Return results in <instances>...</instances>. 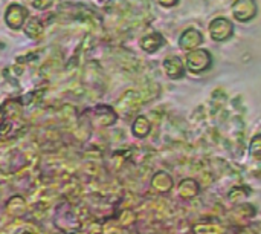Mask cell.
<instances>
[{
    "mask_svg": "<svg viewBox=\"0 0 261 234\" xmlns=\"http://www.w3.org/2000/svg\"><path fill=\"white\" fill-rule=\"evenodd\" d=\"M232 17L240 23H248L255 18L258 12L257 0H236L232 3Z\"/></svg>",
    "mask_w": 261,
    "mask_h": 234,
    "instance_id": "cell-1",
    "label": "cell"
},
{
    "mask_svg": "<svg viewBox=\"0 0 261 234\" xmlns=\"http://www.w3.org/2000/svg\"><path fill=\"white\" fill-rule=\"evenodd\" d=\"M234 34V23L226 17H216L210 23V35L216 41H225Z\"/></svg>",
    "mask_w": 261,
    "mask_h": 234,
    "instance_id": "cell-2",
    "label": "cell"
},
{
    "mask_svg": "<svg viewBox=\"0 0 261 234\" xmlns=\"http://www.w3.org/2000/svg\"><path fill=\"white\" fill-rule=\"evenodd\" d=\"M164 66H165L168 77H171V78H180L184 75V66L177 57H168L164 61Z\"/></svg>",
    "mask_w": 261,
    "mask_h": 234,
    "instance_id": "cell-6",
    "label": "cell"
},
{
    "mask_svg": "<svg viewBox=\"0 0 261 234\" xmlns=\"http://www.w3.org/2000/svg\"><path fill=\"white\" fill-rule=\"evenodd\" d=\"M162 44H164V37L159 32H151L141 38V48L147 52H154Z\"/></svg>",
    "mask_w": 261,
    "mask_h": 234,
    "instance_id": "cell-5",
    "label": "cell"
},
{
    "mask_svg": "<svg viewBox=\"0 0 261 234\" xmlns=\"http://www.w3.org/2000/svg\"><path fill=\"white\" fill-rule=\"evenodd\" d=\"M2 124H5V112H3V109H0V126Z\"/></svg>",
    "mask_w": 261,
    "mask_h": 234,
    "instance_id": "cell-9",
    "label": "cell"
},
{
    "mask_svg": "<svg viewBox=\"0 0 261 234\" xmlns=\"http://www.w3.org/2000/svg\"><path fill=\"white\" fill-rule=\"evenodd\" d=\"M187 66L194 74L203 72L211 66V54L206 49L191 51L187 57Z\"/></svg>",
    "mask_w": 261,
    "mask_h": 234,
    "instance_id": "cell-3",
    "label": "cell"
},
{
    "mask_svg": "<svg viewBox=\"0 0 261 234\" xmlns=\"http://www.w3.org/2000/svg\"><path fill=\"white\" fill-rule=\"evenodd\" d=\"M202 41H203L202 34L197 29H193V28L185 29L179 37V46L184 51H196L200 46Z\"/></svg>",
    "mask_w": 261,
    "mask_h": 234,
    "instance_id": "cell-4",
    "label": "cell"
},
{
    "mask_svg": "<svg viewBox=\"0 0 261 234\" xmlns=\"http://www.w3.org/2000/svg\"><path fill=\"white\" fill-rule=\"evenodd\" d=\"M6 212L11 216H23L26 212V202L20 196H12L6 204Z\"/></svg>",
    "mask_w": 261,
    "mask_h": 234,
    "instance_id": "cell-7",
    "label": "cell"
},
{
    "mask_svg": "<svg viewBox=\"0 0 261 234\" xmlns=\"http://www.w3.org/2000/svg\"><path fill=\"white\" fill-rule=\"evenodd\" d=\"M158 2H159V5L164 6V8H174V6L177 5L179 0H158Z\"/></svg>",
    "mask_w": 261,
    "mask_h": 234,
    "instance_id": "cell-8",
    "label": "cell"
}]
</instances>
